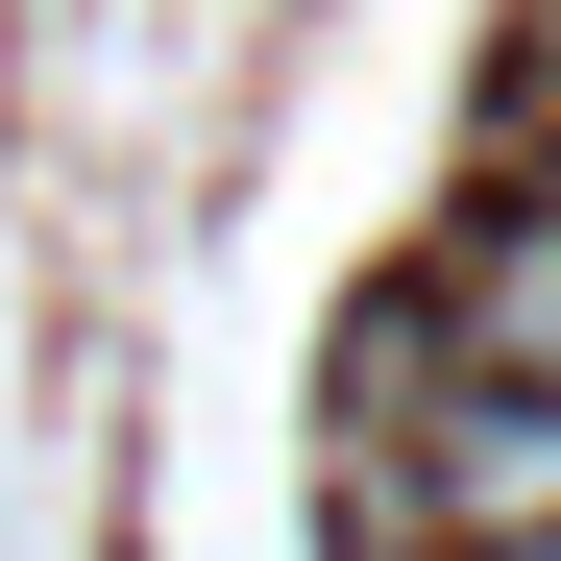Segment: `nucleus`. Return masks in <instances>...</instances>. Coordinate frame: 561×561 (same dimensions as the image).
I'll return each mask as SVG.
<instances>
[{
  "label": "nucleus",
  "instance_id": "obj_2",
  "mask_svg": "<svg viewBox=\"0 0 561 561\" xmlns=\"http://www.w3.org/2000/svg\"><path fill=\"white\" fill-rule=\"evenodd\" d=\"M513 561H561V537H513Z\"/></svg>",
  "mask_w": 561,
  "mask_h": 561
},
{
  "label": "nucleus",
  "instance_id": "obj_1",
  "mask_svg": "<svg viewBox=\"0 0 561 561\" xmlns=\"http://www.w3.org/2000/svg\"><path fill=\"white\" fill-rule=\"evenodd\" d=\"M391 537H439V561H513V537H561V391H439L415 439H391V489H366Z\"/></svg>",
  "mask_w": 561,
  "mask_h": 561
}]
</instances>
